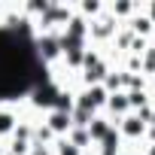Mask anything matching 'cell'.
<instances>
[{
	"label": "cell",
	"instance_id": "cell-2",
	"mask_svg": "<svg viewBox=\"0 0 155 155\" xmlns=\"http://www.w3.org/2000/svg\"><path fill=\"white\" fill-rule=\"evenodd\" d=\"M9 125H12V116L0 113V131H9Z\"/></svg>",
	"mask_w": 155,
	"mask_h": 155
},
{
	"label": "cell",
	"instance_id": "cell-1",
	"mask_svg": "<svg viewBox=\"0 0 155 155\" xmlns=\"http://www.w3.org/2000/svg\"><path fill=\"white\" fill-rule=\"evenodd\" d=\"M67 125H70V116L67 113H52V128L55 131H64Z\"/></svg>",
	"mask_w": 155,
	"mask_h": 155
}]
</instances>
